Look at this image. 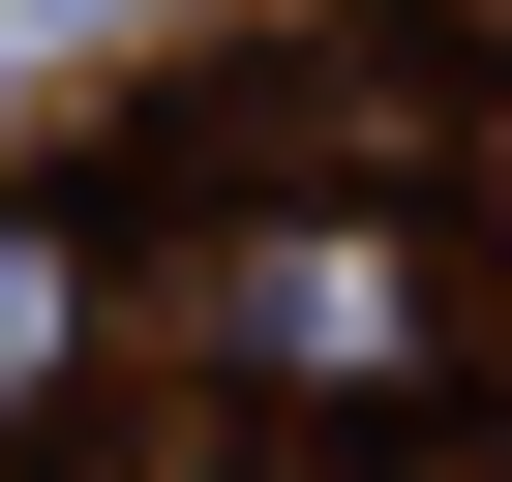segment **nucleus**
<instances>
[{
  "mask_svg": "<svg viewBox=\"0 0 512 482\" xmlns=\"http://www.w3.org/2000/svg\"><path fill=\"white\" fill-rule=\"evenodd\" d=\"M61 362H91V241H0V422H31Z\"/></svg>",
  "mask_w": 512,
  "mask_h": 482,
  "instance_id": "1",
  "label": "nucleus"
}]
</instances>
